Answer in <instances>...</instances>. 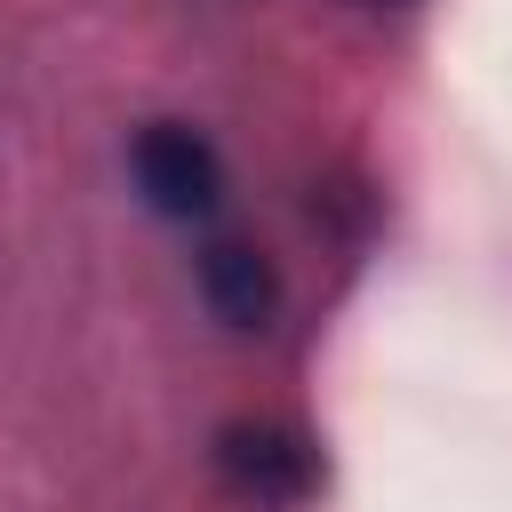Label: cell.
Listing matches in <instances>:
<instances>
[{
    "label": "cell",
    "mask_w": 512,
    "mask_h": 512,
    "mask_svg": "<svg viewBox=\"0 0 512 512\" xmlns=\"http://www.w3.org/2000/svg\"><path fill=\"white\" fill-rule=\"evenodd\" d=\"M216 472L240 504H296L312 496V440L296 424H272V416H240L216 432Z\"/></svg>",
    "instance_id": "obj_1"
},
{
    "label": "cell",
    "mask_w": 512,
    "mask_h": 512,
    "mask_svg": "<svg viewBox=\"0 0 512 512\" xmlns=\"http://www.w3.org/2000/svg\"><path fill=\"white\" fill-rule=\"evenodd\" d=\"M128 168H136V192L160 208V216H208L216 192H224V160L200 128L184 120H152L136 144H128Z\"/></svg>",
    "instance_id": "obj_2"
},
{
    "label": "cell",
    "mask_w": 512,
    "mask_h": 512,
    "mask_svg": "<svg viewBox=\"0 0 512 512\" xmlns=\"http://www.w3.org/2000/svg\"><path fill=\"white\" fill-rule=\"evenodd\" d=\"M200 296H208V312H216L224 328H272V312H280V272H272V256L248 248V240H216V248L200 256Z\"/></svg>",
    "instance_id": "obj_3"
},
{
    "label": "cell",
    "mask_w": 512,
    "mask_h": 512,
    "mask_svg": "<svg viewBox=\"0 0 512 512\" xmlns=\"http://www.w3.org/2000/svg\"><path fill=\"white\" fill-rule=\"evenodd\" d=\"M384 8H392V0H384Z\"/></svg>",
    "instance_id": "obj_4"
}]
</instances>
